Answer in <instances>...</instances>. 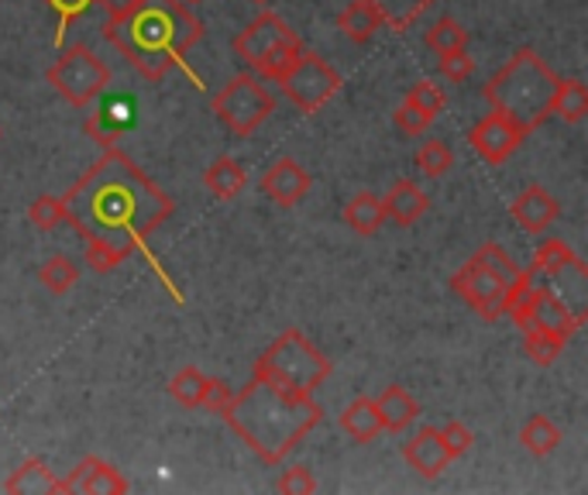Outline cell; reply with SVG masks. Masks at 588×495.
<instances>
[{
  "label": "cell",
  "mask_w": 588,
  "mask_h": 495,
  "mask_svg": "<svg viewBox=\"0 0 588 495\" xmlns=\"http://www.w3.org/2000/svg\"><path fill=\"white\" fill-rule=\"evenodd\" d=\"M65 221L87 241V265L114 272L169 218L172 200L121 149L103 152L65 193Z\"/></svg>",
  "instance_id": "1"
},
{
  "label": "cell",
  "mask_w": 588,
  "mask_h": 495,
  "mask_svg": "<svg viewBox=\"0 0 588 495\" xmlns=\"http://www.w3.org/2000/svg\"><path fill=\"white\" fill-rule=\"evenodd\" d=\"M221 416L265 465H283L286 454L324 420V406L314 393H300L268 375H252Z\"/></svg>",
  "instance_id": "2"
},
{
  "label": "cell",
  "mask_w": 588,
  "mask_h": 495,
  "mask_svg": "<svg viewBox=\"0 0 588 495\" xmlns=\"http://www.w3.org/2000/svg\"><path fill=\"white\" fill-rule=\"evenodd\" d=\"M203 21L180 0H138L121 18H108V39L149 83H162L172 65L203 39Z\"/></svg>",
  "instance_id": "3"
},
{
  "label": "cell",
  "mask_w": 588,
  "mask_h": 495,
  "mask_svg": "<svg viewBox=\"0 0 588 495\" xmlns=\"http://www.w3.org/2000/svg\"><path fill=\"white\" fill-rule=\"evenodd\" d=\"M561 77L544 62L540 52L520 49L486 83V100L493 111L509 118L527 138L550 121V103H555Z\"/></svg>",
  "instance_id": "4"
},
{
  "label": "cell",
  "mask_w": 588,
  "mask_h": 495,
  "mask_svg": "<svg viewBox=\"0 0 588 495\" xmlns=\"http://www.w3.org/2000/svg\"><path fill=\"white\" fill-rule=\"evenodd\" d=\"M331 368L334 365L324 351L310 344L303 331L290 327L262 351L258 362L252 365V375H268L290 388H300V393H314L327 382Z\"/></svg>",
  "instance_id": "5"
},
{
  "label": "cell",
  "mask_w": 588,
  "mask_h": 495,
  "mask_svg": "<svg viewBox=\"0 0 588 495\" xmlns=\"http://www.w3.org/2000/svg\"><path fill=\"white\" fill-rule=\"evenodd\" d=\"M52 90L69 103V108L87 111L93 100H100L111 87V65L97 59L90 46L77 42L62 49V55L49 65Z\"/></svg>",
  "instance_id": "6"
},
{
  "label": "cell",
  "mask_w": 588,
  "mask_h": 495,
  "mask_svg": "<svg viewBox=\"0 0 588 495\" xmlns=\"http://www.w3.org/2000/svg\"><path fill=\"white\" fill-rule=\"evenodd\" d=\"M506 316H513L520 331H547L558 334L565 341H571L588 321L578 316L568 300L561 293H555L550 286H534V282H524L520 290L509 293V306Z\"/></svg>",
  "instance_id": "7"
},
{
  "label": "cell",
  "mask_w": 588,
  "mask_h": 495,
  "mask_svg": "<svg viewBox=\"0 0 588 495\" xmlns=\"http://www.w3.org/2000/svg\"><path fill=\"white\" fill-rule=\"evenodd\" d=\"M211 108L231 134L252 138L272 118L275 100L255 73H237L214 93Z\"/></svg>",
  "instance_id": "8"
},
{
  "label": "cell",
  "mask_w": 588,
  "mask_h": 495,
  "mask_svg": "<svg viewBox=\"0 0 588 495\" xmlns=\"http://www.w3.org/2000/svg\"><path fill=\"white\" fill-rule=\"evenodd\" d=\"M283 93L296 103L303 114H317L337 97L341 90V73L317 55V52H300V59L290 65V73L280 80Z\"/></svg>",
  "instance_id": "9"
},
{
  "label": "cell",
  "mask_w": 588,
  "mask_h": 495,
  "mask_svg": "<svg viewBox=\"0 0 588 495\" xmlns=\"http://www.w3.org/2000/svg\"><path fill=\"white\" fill-rule=\"evenodd\" d=\"M452 290L481 316V321L496 324V321H503V316H506L509 286H506L499 275H493L481 262H475V259H468V262L452 275Z\"/></svg>",
  "instance_id": "10"
},
{
  "label": "cell",
  "mask_w": 588,
  "mask_h": 495,
  "mask_svg": "<svg viewBox=\"0 0 588 495\" xmlns=\"http://www.w3.org/2000/svg\"><path fill=\"white\" fill-rule=\"evenodd\" d=\"M290 39H296V31H293L280 14L262 11L258 18H252L245 28L234 34V52H237L241 62L255 69L275 46H283V42H290Z\"/></svg>",
  "instance_id": "11"
},
{
  "label": "cell",
  "mask_w": 588,
  "mask_h": 495,
  "mask_svg": "<svg viewBox=\"0 0 588 495\" xmlns=\"http://www.w3.org/2000/svg\"><path fill=\"white\" fill-rule=\"evenodd\" d=\"M468 141H472V149L478 159H486L489 165H503L506 159H513L516 152H520V145L527 141V134L516 128L509 118L503 114H489V118H481L472 131H468Z\"/></svg>",
  "instance_id": "12"
},
{
  "label": "cell",
  "mask_w": 588,
  "mask_h": 495,
  "mask_svg": "<svg viewBox=\"0 0 588 495\" xmlns=\"http://www.w3.org/2000/svg\"><path fill=\"white\" fill-rule=\"evenodd\" d=\"M59 492H77V495H124L128 478L103 457H83V462L59 478Z\"/></svg>",
  "instance_id": "13"
},
{
  "label": "cell",
  "mask_w": 588,
  "mask_h": 495,
  "mask_svg": "<svg viewBox=\"0 0 588 495\" xmlns=\"http://www.w3.org/2000/svg\"><path fill=\"white\" fill-rule=\"evenodd\" d=\"M262 193L275 203V206H296L306 200L310 193V175L306 169L296 162V159H280V162H272L268 172L262 175Z\"/></svg>",
  "instance_id": "14"
},
{
  "label": "cell",
  "mask_w": 588,
  "mask_h": 495,
  "mask_svg": "<svg viewBox=\"0 0 588 495\" xmlns=\"http://www.w3.org/2000/svg\"><path fill=\"white\" fill-rule=\"evenodd\" d=\"M403 457H406V465L417 472L420 478H440L447 468H452V462H455V457L447 454L437 427H424V431L413 434L403 444Z\"/></svg>",
  "instance_id": "15"
},
{
  "label": "cell",
  "mask_w": 588,
  "mask_h": 495,
  "mask_svg": "<svg viewBox=\"0 0 588 495\" xmlns=\"http://www.w3.org/2000/svg\"><path fill=\"white\" fill-rule=\"evenodd\" d=\"M509 214H513V221L520 224L527 234H544V231H550L558 224V218H561V206H558V200L550 196L544 186H527L520 196L513 200V206H509Z\"/></svg>",
  "instance_id": "16"
},
{
  "label": "cell",
  "mask_w": 588,
  "mask_h": 495,
  "mask_svg": "<svg viewBox=\"0 0 588 495\" xmlns=\"http://www.w3.org/2000/svg\"><path fill=\"white\" fill-rule=\"evenodd\" d=\"M427 193L417 186V183H409V180H399L386 196H383V210H386V221H393L396 228H413L424 214H427Z\"/></svg>",
  "instance_id": "17"
},
{
  "label": "cell",
  "mask_w": 588,
  "mask_h": 495,
  "mask_svg": "<svg viewBox=\"0 0 588 495\" xmlns=\"http://www.w3.org/2000/svg\"><path fill=\"white\" fill-rule=\"evenodd\" d=\"M375 406H378V416H383V431H393V434L413 427L420 416V403L413 400L403 385H386L383 393L375 396Z\"/></svg>",
  "instance_id": "18"
},
{
  "label": "cell",
  "mask_w": 588,
  "mask_h": 495,
  "mask_svg": "<svg viewBox=\"0 0 588 495\" xmlns=\"http://www.w3.org/2000/svg\"><path fill=\"white\" fill-rule=\"evenodd\" d=\"M337 423H341V431L348 434L355 444H368V441H375L378 434H383V416H378V406L368 396L352 400L348 410L337 416Z\"/></svg>",
  "instance_id": "19"
},
{
  "label": "cell",
  "mask_w": 588,
  "mask_h": 495,
  "mask_svg": "<svg viewBox=\"0 0 588 495\" xmlns=\"http://www.w3.org/2000/svg\"><path fill=\"white\" fill-rule=\"evenodd\" d=\"M344 224H348L355 234L362 238H372L383 231L386 224V210H383V196L375 193H355L348 200V206H344Z\"/></svg>",
  "instance_id": "20"
},
{
  "label": "cell",
  "mask_w": 588,
  "mask_h": 495,
  "mask_svg": "<svg viewBox=\"0 0 588 495\" xmlns=\"http://www.w3.org/2000/svg\"><path fill=\"white\" fill-rule=\"evenodd\" d=\"M203 186L211 190L217 200H234V196H241V190L249 186V172L231 155H221L211 169L203 172Z\"/></svg>",
  "instance_id": "21"
},
{
  "label": "cell",
  "mask_w": 588,
  "mask_h": 495,
  "mask_svg": "<svg viewBox=\"0 0 588 495\" xmlns=\"http://www.w3.org/2000/svg\"><path fill=\"white\" fill-rule=\"evenodd\" d=\"M4 492H14V495H49V492H59V478L49 472L45 462L39 457H28V462L11 472V478L4 482Z\"/></svg>",
  "instance_id": "22"
},
{
  "label": "cell",
  "mask_w": 588,
  "mask_h": 495,
  "mask_svg": "<svg viewBox=\"0 0 588 495\" xmlns=\"http://www.w3.org/2000/svg\"><path fill=\"white\" fill-rule=\"evenodd\" d=\"M472 259L486 265L493 275H499V279L506 282V286H509V293H513V290H520L524 282H530V279H534V272H524L520 265H516V262L506 255V248H503V244H496V241L478 244V252H475Z\"/></svg>",
  "instance_id": "23"
},
{
  "label": "cell",
  "mask_w": 588,
  "mask_h": 495,
  "mask_svg": "<svg viewBox=\"0 0 588 495\" xmlns=\"http://www.w3.org/2000/svg\"><path fill=\"white\" fill-rule=\"evenodd\" d=\"M520 444L527 454L534 457H547V454H555L561 447V427L550 416L544 413H534L527 423H524V431H520Z\"/></svg>",
  "instance_id": "24"
},
{
  "label": "cell",
  "mask_w": 588,
  "mask_h": 495,
  "mask_svg": "<svg viewBox=\"0 0 588 495\" xmlns=\"http://www.w3.org/2000/svg\"><path fill=\"white\" fill-rule=\"evenodd\" d=\"M337 28L344 31V39H352L355 46H365L375 39V31L383 28V21H378L372 4H365V0H352V4L337 14Z\"/></svg>",
  "instance_id": "25"
},
{
  "label": "cell",
  "mask_w": 588,
  "mask_h": 495,
  "mask_svg": "<svg viewBox=\"0 0 588 495\" xmlns=\"http://www.w3.org/2000/svg\"><path fill=\"white\" fill-rule=\"evenodd\" d=\"M372 4V11L383 21V28H393V31H406L417 24V18L434 4V0H365Z\"/></svg>",
  "instance_id": "26"
},
{
  "label": "cell",
  "mask_w": 588,
  "mask_h": 495,
  "mask_svg": "<svg viewBox=\"0 0 588 495\" xmlns=\"http://www.w3.org/2000/svg\"><path fill=\"white\" fill-rule=\"evenodd\" d=\"M588 114V87L581 80H561L555 103H550V118H561L565 124H581Z\"/></svg>",
  "instance_id": "27"
},
{
  "label": "cell",
  "mask_w": 588,
  "mask_h": 495,
  "mask_svg": "<svg viewBox=\"0 0 588 495\" xmlns=\"http://www.w3.org/2000/svg\"><path fill=\"white\" fill-rule=\"evenodd\" d=\"M585 265L571 248L561 241V238H547L540 241V248L534 252V265L530 272H540V275H558V272H568V269H578Z\"/></svg>",
  "instance_id": "28"
},
{
  "label": "cell",
  "mask_w": 588,
  "mask_h": 495,
  "mask_svg": "<svg viewBox=\"0 0 588 495\" xmlns=\"http://www.w3.org/2000/svg\"><path fill=\"white\" fill-rule=\"evenodd\" d=\"M39 282L55 293V296H65L69 290H77V282H80V265L73 259H65V255H52L42 269H39Z\"/></svg>",
  "instance_id": "29"
},
{
  "label": "cell",
  "mask_w": 588,
  "mask_h": 495,
  "mask_svg": "<svg viewBox=\"0 0 588 495\" xmlns=\"http://www.w3.org/2000/svg\"><path fill=\"white\" fill-rule=\"evenodd\" d=\"M300 52H303V42H300V34H296V39H290V42H283V46H275V49L255 65V77L280 83V80L290 73V65L300 59Z\"/></svg>",
  "instance_id": "30"
},
{
  "label": "cell",
  "mask_w": 588,
  "mask_h": 495,
  "mask_svg": "<svg viewBox=\"0 0 588 495\" xmlns=\"http://www.w3.org/2000/svg\"><path fill=\"white\" fill-rule=\"evenodd\" d=\"M203 385H206V375L196 365H183L169 382V396L186 410H196L203 400Z\"/></svg>",
  "instance_id": "31"
},
{
  "label": "cell",
  "mask_w": 588,
  "mask_h": 495,
  "mask_svg": "<svg viewBox=\"0 0 588 495\" xmlns=\"http://www.w3.org/2000/svg\"><path fill=\"white\" fill-rule=\"evenodd\" d=\"M565 337L558 334H547V331H524V351H527V358L540 368L547 365H555L561 358V351H565Z\"/></svg>",
  "instance_id": "32"
},
{
  "label": "cell",
  "mask_w": 588,
  "mask_h": 495,
  "mask_svg": "<svg viewBox=\"0 0 588 495\" xmlns=\"http://www.w3.org/2000/svg\"><path fill=\"white\" fill-rule=\"evenodd\" d=\"M427 46L437 52V55H447V52H462L468 46V31L455 21V18H437L427 31Z\"/></svg>",
  "instance_id": "33"
},
{
  "label": "cell",
  "mask_w": 588,
  "mask_h": 495,
  "mask_svg": "<svg viewBox=\"0 0 588 495\" xmlns=\"http://www.w3.org/2000/svg\"><path fill=\"white\" fill-rule=\"evenodd\" d=\"M455 165V152L444 145L440 138H430L424 141V145L417 149V169L424 175H430V180H440V175H447Z\"/></svg>",
  "instance_id": "34"
},
{
  "label": "cell",
  "mask_w": 588,
  "mask_h": 495,
  "mask_svg": "<svg viewBox=\"0 0 588 495\" xmlns=\"http://www.w3.org/2000/svg\"><path fill=\"white\" fill-rule=\"evenodd\" d=\"M28 221L39 228V231H55L59 224H65V203H62V196H52V193L34 196L31 206H28Z\"/></svg>",
  "instance_id": "35"
},
{
  "label": "cell",
  "mask_w": 588,
  "mask_h": 495,
  "mask_svg": "<svg viewBox=\"0 0 588 495\" xmlns=\"http://www.w3.org/2000/svg\"><path fill=\"white\" fill-rule=\"evenodd\" d=\"M406 103H413V108H417V111H424V114L437 118V114L444 111L447 97H444V90H440L437 83L420 80V83H413V87L406 90Z\"/></svg>",
  "instance_id": "36"
},
{
  "label": "cell",
  "mask_w": 588,
  "mask_h": 495,
  "mask_svg": "<svg viewBox=\"0 0 588 495\" xmlns=\"http://www.w3.org/2000/svg\"><path fill=\"white\" fill-rule=\"evenodd\" d=\"M45 4L52 8V14H55V42L62 46V39H65V31L73 28L90 8H93V0H45Z\"/></svg>",
  "instance_id": "37"
},
{
  "label": "cell",
  "mask_w": 588,
  "mask_h": 495,
  "mask_svg": "<svg viewBox=\"0 0 588 495\" xmlns=\"http://www.w3.org/2000/svg\"><path fill=\"white\" fill-rule=\"evenodd\" d=\"M275 488L286 492V495H314L317 492V478H314V472H310L306 465H290L280 475V482H275Z\"/></svg>",
  "instance_id": "38"
},
{
  "label": "cell",
  "mask_w": 588,
  "mask_h": 495,
  "mask_svg": "<svg viewBox=\"0 0 588 495\" xmlns=\"http://www.w3.org/2000/svg\"><path fill=\"white\" fill-rule=\"evenodd\" d=\"M121 131H124V121H118L114 111H100V114H93V118L87 121V134H90L93 141H100L103 149H111Z\"/></svg>",
  "instance_id": "39"
},
{
  "label": "cell",
  "mask_w": 588,
  "mask_h": 495,
  "mask_svg": "<svg viewBox=\"0 0 588 495\" xmlns=\"http://www.w3.org/2000/svg\"><path fill=\"white\" fill-rule=\"evenodd\" d=\"M437 118H430V114H424V111H417L413 103H399V108L393 111V124L403 131V134H409V138H417V134H424L430 124H434Z\"/></svg>",
  "instance_id": "40"
},
{
  "label": "cell",
  "mask_w": 588,
  "mask_h": 495,
  "mask_svg": "<svg viewBox=\"0 0 588 495\" xmlns=\"http://www.w3.org/2000/svg\"><path fill=\"white\" fill-rule=\"evenodd\" d=\"M440 441H444L447 454H452V457H455V462H458V457H462V454H468V451H472V444H475L472 431L465 427V423H462V420H452V423H444V427H440Z\"/></svg>",
  "instance_id": "41"
},
{
  "label": "cell",
  "mask_w": 588,
  "mask_h": 495,
  "mask_svg": "<svg viewBox=\"0 0 588 495\" xmlns=\"http://www.w3.org/2000/svg\"><path fill=\"white\" fill-rule=\"evenodd\" d=\"M437 69H440V77H444V80H452V83H465V80L472 77L475 62H472V55L462 49V52H447V55H440Z\"/></svg>",
  "instance_id": "42"
},
{
  "label": "cell",
  "mask_w": 588,
  "mask_h": 495,
  "mask_svg": "<svg viewBox=\"0 0 588 495\" xmlns=\"http://www.w3.org/2000/svg\"><path fill=\"white\" fill-rule=\"evenodd\" d=\"M231 400H234V388H231L224 378H211V375H206V385H203V400H200V406H203V410H211V413H224Z\"/></svg>",
  "instance_id": "43"
},
{
  "label": "cell",
  "mask_w": 588,
  "mask_h": 495,
  "mask_svg": "<svg viewBox=\"0 0 588 495\" xmlns=\"http://www.w3.org/2000/svg\"><path fill=\"white\" fill-rule=\"evenodd\" d=\"M93 4H100L103 11H108V18H121L124 11H131L138 0H93Z\"/></svg>",
  "instance_id": "44"
},
{
  "label": "cell",
  "mask_w": 588,
  "mask_h": 495,
  "mask_svg": "<svg viewBox=\"0 0 588 495\" xmlns=\"http://www.w3.org/2000/svg\"><path fill=\"white\" fill-rule=\"evenodd\" d=\"M183 4H203V0H183Z\"/></svg>",
  "instance_id": "45"
},
{
  "label": "cell",
  "mask_w": 588,
  "mask_h": 495,
  "mask_svg": "<svg viewBox=\"0 0 588 495\" xmlns=\"http://www.w3.org/2000/svg\"><path fill=\"white\" fill-rule=\"evenodd\" d=\"M255 4H268V0H255Z\"/></svg>",
  "instance_id": "46"
},
{
  "label": "cell",
  "mask_w": 588,
  "mask_h": 495,
  "mask_svg": "<svg viewBox=\"0 0 588 495\" xmlns=\"http://www.w3.org/2000/svg\"><path fill=\"white\" fill-rule=\"evenodd\" d=\"M0 138H4V128H0Z\"/></svg>",
  "instance_id": "47"
}]
</instances>
